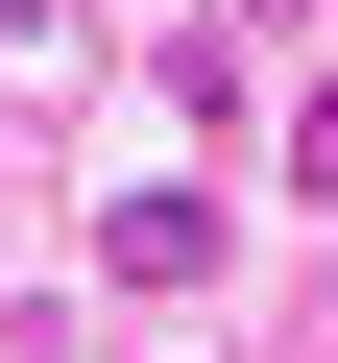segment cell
<instances>
[{"instance_id": "obj_1", "label": "cell", "mask_w": 338, "mask_h": 363, "mask_svg": "<svg viewBox=\"0 0 338 363\" xmlns=\"http://www.w3.org/2000/svg\"><path fill=\"white\" fill-rule=\"evenodd\" d=\"M218 267V194H121V291H194Z\"/></svg>"}]
</instances>
